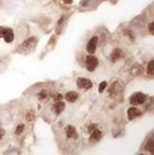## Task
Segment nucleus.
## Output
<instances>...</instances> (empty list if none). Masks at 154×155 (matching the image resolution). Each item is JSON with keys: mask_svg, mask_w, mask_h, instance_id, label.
Listing matches in <instances>:
<instances>
[{"mask_svg": "<svg viewBox=\"0 0 154 155\" xmlns=\"http://www.w3.org/2000/svg\"><path fill=\"white\" fill-rule=\"evenodd\" d=\"M96 129V125H90V127H89V132H91L93 130H95Z\"/></svg>", "mask_w": 154, "mask_h": 155, "instance_id": "23", "label": "nucleus"}, {"mask_svg": "<svg viewBox=\"0 0 154 155\" xmlns=\"http://www.w3.org/2000/svg\"><path fill=\"white\" fill-rule=\"evenodd\" d=\"M99 64V61L97 57L93 55H88L86 58V67L89 71H94L97 66Z\"/></svg>", "mask_w": 154, "mask_h": 155, "instance_id": "4", "label": "nucleus"}, {"mask_svg": "<svg viewBox=\"0 0 154 155\" xmlns=\"http://www.w3.org/2000/svg\"><path fill=\"white\" fill-rule=\"evenodd\" d=\"M122 55H123L122 51L120 49H115L114 51H113V52L111 53L110 59L112 60V62H116L117 60H119L120 58L122 57Z\"/></svg>", "mask_w": 154, "mask_h": 155, "instance_id": "11", "label": "nucleus"}, {"mask_svg": "<svg viewBox=\"0 0 154 155\" xmlns=\"http://www.w3.org/2000/svg\"><path fill=\"white\" fill-rule=\"evenodd\" d=\"M62 1H63L65 4H71V3H72V0H62Z\"/></svg>", "mask_w": 154, "mask_h": 155, "instance_id": "24", "label": "nucleus"}, {"mask_svg": "<svg viewBox=\"0 0 154 155\" xmlns=\"http://www.w3.org/2000/svg\"><path fill=\"white\" fill-rule=\"evenodd\" d=\"M146 99V96L142 92H135L134 94H132L129 99V103L132 106H138L142 105L145 103V101Z\"/></svg>", "mask_w": 154, "mask_h": 155, "instance_id": "3", "label": "nucleus"}, {"mask_svg": "<svg viewBox=\"0 0 154 155\" xmlns=\"http://www.w3.org/2000/svg\"><path fill=\"white\" fill-rule=\"evenodd\" d=\"M98 40H99L98 36H92L89 40V42L87 43V51L90 53V54H93L95 52L98 45Z\"/></svg>", "mask_w": 154, "mask_h": 155, "instance_id": "5", "label": "nucleus"}, {"mask_svg": "<svg viewBox=\"0 0 154 155\" xmlns=\"http://www.w3.org/2000/svg\"><path fill=\"white\" fill-rule=\"evenodd\" d=\"M65 107L66 106H65V104L63 102H61V101H58V102H56L54 104V106H53V110H54L55 113L59 115V114L65 110Z\"/></svg>", "mask_w": 154, "mask_h": 155, "instance_id": "12", "label": "nucleus"}, {"mask_svg": "<svg viewBox=\"0 0 154 155\" xmlns=\"http://www.w3.org/2000/svg\"><path fill=\"white\" fill-rule=\"evenodd\" d=\"M142 114V112L140 111L136 107H129L128 110V117H129V120H133L135 119L136 117L140 116Z\"/></svg>", "mask_w": 154, "mask_h": 155, "instance_id": "8", "label": "nucleus"}, {"mask_svg": "<svg viewBox=\"0 0 154 155\" xmlns=\"http://www.w3.org/2000/svg\"><path fill=\"white\" fill-rule=\"evenodd\" d=\"M149 31H150L151 35H153V32H154V22H150V24L149 26Z\"/></svg>", "mask_w": 154, "mask_h": 155, "instance_id": "20", "label": "nucleus"}, {"mask_svg": "<svg viewBox=\"0 0 154 155\" xmlns=\"http://www.w3.org/2000/svg\"><path fill=\"white\" fill-rule=\"evenodd\" d=\"M146 72H148L149 75L153 76V74H154V61L153 60H151V61L149 63L148 68H146Z\"/></svg>", "mask_w": 154, "mask_h": 155, "instance_id": "15", "label": "nucleus"}, {"mask_svg": "<svg viewBox=\"0 0 154 155\" xmlns=\"http://www.w3.org/2000/svg\"><path fill=\"white\" fill-rule=\"evenodd\" d=\"M24 127H25V126H24L23 124L17 126L16 130H15V134H16V135H19V134H21V133H22V131L24 130Z\"/></svg>", "mask_w": 154, "mask_h": 155, "instance_id": "17", "label": "nucleus"}, {"mask_svg": "<svg viewBox=\"0 0 154 155\" xmlns=\"http://www.w3.org/2000/svg\"><path fill=\"white\" fill-rule=\"evenodd\" d=\"M34 114H33L32 112H29L26 114V119L29 121V122H32L33 120H34Z\"/></svg>", "mask_w": 154, "mask_h": 155, "instance_id": "18", "label": "nucleus"}, {"mask_svg": "<svg viewBox=\"0 0 154 155\" xmlns=\"http://www.w3.org/2000/svg\"><path fill=\"white\" fill-rule=\"evenodd\" d=\"M48 96H49V94H48V91H42L41 92L38 93L39 100H45Z\"/></svg>", "mask_w": 154, "mask_h": 155, "instance_id": "16", "label": "nucleus"}, {"mask_svg": "<svg viewBox=\"0 0 154 155\" xmlns=\"http://www.w3.org/2000/svg\"><path fill=\"white\" fill-rule=\"evenodd\" d=\"M145 150H148V151H150L151 154H153V151H154V143H153V137L150 138V140L149 141L148 143L146 144L145 146Z\"/></svg>", "mask_w": 154, "mask_h": 155, "instance_id": "14", "label": "nucleus"}, {"mask_svg": "<svg viewBox=\"0 0 154 155\" xmlns=\"http://www.w3.org/2000/svg\"><path fill=\"white\" fill-rule=\"evenodd\" d=\"M143 72V69H142V67L141 66H139V65H136L135 67H133V68L131 69L130 71V73L132 75H139V74H141V73Z\"/></svg>", "mask_w": 154, "mask_h": 155, "instance_id": "13", "label": "nucleus"}, {"mask_svg": "<svg viewBox=\"0 0 154 155\" xmlns=\"http://www.w3.org/2000/svg\"><path fill=\"white\" fill-rule=\"evenodd\" d=\"M0 38H4L7 43H11L15 40V33L11 28L0 27Z\"/></svg>", "mask_w": 154, "mask_h": 155, "instance_id": "2", "label": "nucleus"}, {"mask_svg": "<svg viewBox=\"0 0 154 155\" xmlns=\"http://www.w3.org/2000/svg\"><path fill=\"white\" fill-rule=\"evenodd\" d=\"M77 87L78 89H81V90H90L92 87V83L91 81L87 79V78H83V77H80L77 79Z\"/></svg>", "mask_w": 154, "mask_h": 155, "instance_id": "6", "label": "nucleus"}, {"mask_svg": "<svg viewBox=\"0 0 154 155\" xmlns=\"http://www.w3.org/2000/svg\"><path fill=\"white\" fill-rule=\"evenodd\" d=\"M106 82H105V81H104V82H102L99 86V92L102 93L104 91V90L106 89Z\"/></svg>", "mask_w": 154, "mask_h": 155, "instance_id": "19", "label": "nucleus"}, {"mask_svg": "<svg viewBox=\"0 0 154 155\" xmlns=\"http://www.w3.org/2000/svg\"><path fill=\"white\" fill-rule=\"evenodd\" d=\"M65 99L70 103H74L78 99V93L75 91H69L68 93H66Z\"/></svg>", "mask_w": 154, "mask_h": 155, "instance_id": "10", "label": "nucleus"}, {"mask_svg": "<svg viewBox=\"0 0 154 155\" xmlns=\"http://www.w3.org/2000/svg\"><path fill=\"white\" fill-rule=\"evenodd\" d=\"M53 99H54L55 102H58V101H60V100L62 99V95H61V94H57V93H56L55 95L53 96Z\"/></svg>", "mask_w": 154, "mask_h": 155, "instance_id": "21", "label": "nucleus"}, {"mask_svg": "<svg viewBox=\"0 0 154 155\" xmlns=\"http://www.w3.org/2000/svg\"><path fill=\"white\" fill-rule=\"evenodd\" d=\"M5 130H4V129H2L1 127V126H0V140H1L3 137H4V135H5Z\"/></svg>", "mask_w": 154, "mask_h": 155, "instance_id": "22", "label": "nucleus"}, {"mask_svg": "<svg viewBox=\"0 0 154 155\" xmlns=\"http://www.w3.org/2000/svg\"><path fill=\"white\" fill-rule=\"evenodd\" d=\"M102 138V132L100 131L99 130L95 129L93 130L91 134H90V142H98V141Z\"/></svg>", "mask_w": 154, "mask_h": 155, "instance_id": "9", "label": "nucleus"}, {"mask_svg": "<svg viewBox=\"0 0 154 155\" xmlns=\"http://www.w3.org/2000/svg\"><path fill=\"white\" fill-rule=\"evenodd\" d=\"M36 43H37V40L35 37H30L29 39L25 40V41L20 45L16 51L18 53H22V54H27V53H30L33 50L35 49L36 47Z\"/></svg>", "mask_w": 154, "mask_h": 155, "instance_id": "1", "label": "nucleus"}, {"mask_svg": "<svg viewBox=\"0 0 154 155\" xmlns=\"http://www.w3.org/2000/svg\"><path fill=\"white\" fill-rule=\"evenodd\" d=\"M66 134H67V137L70 139H77L78 138V133L76 132V130L71 126H68L66 127Z\"/></svg>", "mask_w": 154, "mask_h": 155, "instance_id": "7", "label": "nucleus"}]
</instances>
